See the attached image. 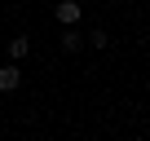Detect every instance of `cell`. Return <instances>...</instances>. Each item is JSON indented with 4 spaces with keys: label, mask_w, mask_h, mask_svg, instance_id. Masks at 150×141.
Wrapping results in <instances>:
<instances>
[{
    "label": "cell",
    "mask_w": 150,
    "mask_h": 141,
    "mask_svg": "<svg viewBox=\"0 0 150 141\" xmlns=\"http://www.w3.org/2000/svg\"><path fill=\"white\" fill-rule=\"evenodd\" d=\"M80 49H84V35L75 27H62V53H80Z\"/></svg>",
    "instance_id": "3957f363"
},
{
    "label": "cell",
    "mask_w": 150,
    "mask_h": 141,
    "mask_svg": "<svg viewBox=\"0 0 150 141\" xmlns=\"http://www.w3.org/2000/svg\"><path fill=\"white\" fill-rule=\"evenodd\" d=\"M80 18H84V5H80V0H57V22L62 27H80Z\"/></svg>",
    "instance_id": "6da1fadb"
},
{
    "label": "cell",
    "mask_w": 150,
    "mask_h": 141,
    "mask_svg": "<svg viewBox=\"0 0 150 141\" xmlns=\"http://www.w3.org/2000/svg\"><path fill=\"white\" fill-rule=\"evenodd\" d=\"M0 137H5V132H0Z\"/></svg>",
    "instance_id": "8992f818"
},
{
    "label": "cell",
    "mask_w": 150,
    "mask_h": 141,
    "mask_svg": "<svg viewBox=\"0 0 150 141\" xmlns=\"http://www.w3.org/2000/svg\"><path fill=\"white\" fill-rule=\"evenodd\" d=\"M22 88V70H18V62H5L0 66V93H18Z\"/></svg>",
    "instance_id": "7a4b0ae2"
},
{
    "label": "cell",
    "mask_w": 150,
    "mask_h": 141,
    "mask_svg": "<svg viewBox=\"0 0 150 141\" xmlns=\"http://www.w3.org/2000/svg\"><path fill=\"white\" fill-rule=\"evenodd\" d=\"M27 53H31V40H27V35H13V40H9V62H22Z\"/></svg>",
    "instance_id": "277c9868"
},
{
    "label": "cell",
    "mask_w": 150,
    "mask_h": 141,
    "mask_svg": "<svg viewBox=\"0 0 150 141\" xmlns=\"http://www.w3.org/2000/svg\"><path fill=\"white\" fill-rule=\"evenodd\" d=\"M84 44H93V49H110V31H106V27H93V31L84 35Z\"/></svg>",
    "instance_id": "5b68a950"
}]
</instances>
